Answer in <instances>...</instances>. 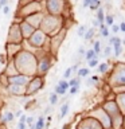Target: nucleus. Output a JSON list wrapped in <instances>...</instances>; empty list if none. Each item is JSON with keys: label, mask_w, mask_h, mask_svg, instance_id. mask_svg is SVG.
Instances as JSON below:
<instances>
[{"label": "nucleus", "mask_w": 125, "mask_h": 129, "mask_svg": "<svg viewBox=\"0 0 125 129\" xmlns=\"http://www.w3.org/2000/svg\"><path fill=\"white\" fill-rule=\"evenodd\" d=\"M91 1H93V0H83V7H88V6H90Z\"/></svg>", "instance_id": "obj_24"}, {"label": "nucleus", "mask_w": 125, "mask_h": 129, "mask_svg": "<svg viewBox=\"0 0 125 129\" xmlns=\"http://www.w3.org/2000/svg\"><path fill=\"white\" fill-rule=\"evenodd\" d=\"M71 71H73V67L67 69V70H66V71H65L63 77H65V78H69V77H70V74H71Z\"/></svg>", "instance_id": "obj_17"}, {"label": "nucleus", "mask_w": 125, "mask_h": 129, "mask_svg": "<svg viewBox=\"0 0 125 129\" xmlns=\"http://www.w3.org/2000/svg\"><path fill=\"white\" fill-rule=\"evenodd\" d=\"M118 30H120V27H118V26H114V24L112 26V31H113V32H118Z\"/></svg>", "instance_id": "obj_25"}, {"label": "nucleus", "mask_w": 125, "mask_h": 129, "mask_svg": "<svg viewBox=\"0 0 125 129\" xmlns=\"http://www.w3.org/2000/svg\"><path fill=\"white\" fill-rule=\"evenodd\" d=\"M6 3H7V0H0V7H4Z\"/></svg>", "instance_id": "obj_30"}, {"label": "nucleus", "mask_w": 125, "mask_h": 129, "mask_svg": "<svg viewBox=\"0 0 125 129\" xmlns=\"http://www.w3.org/2000/svg\"><path fill=\"white\" fill-rule=\"evenodd\" d=\"M94 1H100V0H94Z\"/></svg>", "instance_id": "obj_33"}, {"label": "nucleus", "mask_w": 125, "mask_h": 129, "mask_svg": "<svg viewBox=\"0 0 125 129\" xmlns=\"http://www.w3.org/2000/svg\"><path fill=\"white\" fill-rule=\"evenodd\" d=\"M97 18H98V20L101 22V23H102V22L105 20V16H104V11H102V10H100V11H98V12H97Z\"/></svg>", "instance_id": "obj_11"}, {"label": "nucleus", "mask_w": 125, "mask_h": 129, "mask_svg": "<svg viewBox=\"0 0 125 129\" xmlns=\"http://www.w3.org/2000/svg\"><path fill=\"white\" fill-rule=\"evenodd\" d=\"M59 85H61L65 90H67V89L70 88V83H69V82H66V81H61V82H59Z\"/></svg>", "instance_id": "obj_13"}, {"label": "nucleus", "mask_w": 125, "mask_h": 129, "mask_svg": "<svg viewBox=\"0 0 125 129\" xmlns=\"http://www.w3.org/2000/svg\"><path fill=\"white\" fill-rule=\"evenodd\" d=\"M88 74H89V70H88V69H81V70L78 71V75H79V77H86Z\"/></svg>", "instance_id": "obj_12"}, {"label": "nucleus", "mask_w": 125, "mask_h": 129, "mask_svg": "<svg viewBox=\"0 0 125 129\" xmlns=\"http://www.w3.org/2000/svg\"><path fill=\"white\" fill-rule=\"evenodd\" d=\"M69 83H70V86H77V85H79V81L78 79H71Z\"/></svg>", "instance_id": "obj_21"}, {"label": "nucleus", "mask_w": 125, "mask_h": 129, "mask_svg": "<svg viewBox=\"0 0 125 129\" xmlns=\"http://www.w3.org/2000/svg\"><path fill=\"white\" fill-rule=\"evenodd\" d=\"M89 66H90V67H95V66H97V61H95V59H90Z\"/></svg>", "instance_id": "obj_22"}, {"label": "nucleus", "mask_w": 125, "mask_h": 129, "mask_svg": "<svg viewBox=\"0 0 125 129\" xmlns=\"http://www.w3.org/2000/svg\"><path fill=\"white\" fill-rule=\"evenodd\" d=\"M65 92H66V90H65L61 85L55 86V93H57V94H65Z\"/></svg>", "instance_id": "obj_9"}, {"label": "nucleus", "mask_w": 125, "mask_h": 129, "mask_svg": "<svg viewBox=\"0 0 125 129\" xmlns=\"http://www.w3.org/2000/svg\"><path fill=\"white\" fill-rule=\"evenodd\" d=\"M78 90H79V85H77V86H73V88L70 89V93H71V94H75V93H77Z\"/></svg>", "instance_id": "obj_18"}, {"label": "nucleus", "mask_w": 125, "mask_h": 129, "mask_svg": "<svg viewBox=\"0 0 125 129\" xmlns=\"http://www.w3.org/2000/svg\"><path fill=\"white\" fill-rule=\"evenodd\" d=\"M11 81L14 82V83H19V85H23V83H26L28 79H27V77H14V78H11Z\"/></svg>", "instance_id": "obj_1"}, {"label": "nucleus", "mask_w": 125, "mask_h": 129, "mask_svg": "<svg viewBox=\"0 0 125 129\" xmlns=\"http://www.w3.org/2000/svg\"><path fill=\"white\" fill-rule=\"evenodd\" d=\"M98 70L101 73H105L106 70H108V64L106 63H102V64H100V67H98Z\"/></svg>", "instance_id": "obj_14"}, {"label": "nucleus", "mask_w": 125, "mask_h": 129, "mask_svg": "<svg viewBox=\"0 0 125 129\" xmlns=\"http://www.w3.org/2000/svg\"><path fill=\"white\" fill-rule=\"evenodd\" d=\"M101 34H102V36H108V35H109V31L106 30V28H104V30H102V32H101Z\"/></svg>", "instance_id": "obj_26"}, {"label": "nucleus", "mask_w": 125, "mask_h": 129, "mask_svg": "<svg viewBox=\"0 0 125 129\" xmlns=\"http://www.w3.org/2000/svg\"><path fill=\"white\" fill-rule=\"evenodd\" d=\"M85 35V26H81L78 28V36H83Z\"/></svg>", "instance_id": "obj_16"}, {"label": "nucleus", "mask_w": 125, "mask_h": 129, "mask_svg": "<svg viewBox=\"0 0 125 129\" xmlns=\"http://www.w3.org/2000/svg\"><path fill=\"white\" fill-rule=\"evenodd\" d=\"M118 82H121V83H125V71H121L118 74V78H117Z\"/></svg>", "instance_id": "obj_10"}, {"label": "nucleus", "mask_w": 125, "mask_h": 129, "mask_svg": "<svg viewBox=\"0 0 125 129\" xmlns=\"http://www.w3.org/2000/svg\"><path fill=\"white\" fill-rule=\"evenodd\" d=\"M95 55H97V53H95L94 50H89L88 53H86V59H88V61H90V59H93Z\"/></svg>", "instance_id": "obj_5"}, {"label": "nucleus", "mask_w": 125, "mask_h": 129, "mask_svg": "<svg viewBox=\"0 0 125 129\" xmlns=\"http://www.w3.org/2000/svg\"><path fill=\"white\" fill-rule=\"evenodd\" d=\"M117 42H121L118 38H116V36H113V38H110V41H109V43L110 44H114V43H117Z\"/></svg>", "instance_id": "obj_20"}, {"label": "nucleus", "mask_w": 125, "mask_h": 129, "mask_svg": "<svg viewBox=\"0 0 125 129\" xmlns=\"http://www.w3.org/2000/svg\"><path fill=\"white\" fill-rule=\"evenodd\" d=\"M43 125H44V118H43V117H39L36 125H35V129H42V128H43Z\"/></svg>", "instance_id": "obj_6"}, {"label": "nucleus", "mask_w": 125, "mask_h": 129, "mask_svg": "<svg viewBox=\"0 0 125 129\" xmlns=\"http://www.w3.org/2000/svg\"><path fill=\"white\" fill-rule=\"evenodd\" d=\"M3 14L4 15H8V14H10V7H8V6H4V7H3Z\"/></svg>", "instance_id": "obj_23"}, {"label": "nucleus", "mask_w": 125, "mask_h": 129, "mask_svg": "<svg viewBox=\"0 0 125 129\" xmlns=\"http://www.w3.org/2000/svg\"><path fill=\"white\" fill-rule=\"evenodd\" d=\"M124 43H125V41H124Z\"/></svg>", "instance_id": "obj_34"}, {"label": "nucleus", "mask_w": 125, "mask_h": 129, "mask_svg": "<svg viewBox=\"0 0 125 129\" xmlns=\"http://www.w3.org/2000/svg\"><path fill=\"white\" fill-rule=\"evenodd\" d=\"M27 121V117H26V116H22L20 117V122H26Z\"/></svg>", "instance_id": "obj_32"}, {"label": "nucleus", "mask_w": 125, "mask_h": 129, "mask_svg": "<svg viewBox=\"0 0 125 129\" xmlns=\"http://www.w3.org/2000/svg\"><path fill=\"white\" fill-rule=\"evenodd\" d=\"M120 30H121L122 32H125V23H121V26H120Z\"/></svg>", "instance_id": "obj_31"}, {"label": "nucleus", "mask_w": 125, "mask_h": 129, "mask_svg": "<svg viewBox=\"0 0 125 129\" xmlns=\"http://www.w3.org/2000/svg\"><path fill=\"white\" fill-rule=\"evenodd\" d=\"M14 120V114L11 112H8V113H6L4 114V117H3V122H11Z\"/></svg>", "instance_id": "obj_3"}, {"label": "nucleus", "mask_w": 125, "mask_h": 129, "mask_svg": "<svg viewBox=\"0 0 125 129\" xmlns=\"http://www.w3.org/2000/svg\"><path fill=\"white\" fill-rule=\"evenodd\" d=\"M93 34H94V30L90 28V30H88L86 32H85L83 38H85V39H91V38H93Z\"/></svg>", "instance_id": "obj_7"}, {"label": "nucleus", "mask_w": 125, "mask_h": 129, "mask_svg": "<svg viewBox=\"0 0 125 129\" xmlns=\"http://www.w3.org/2000/svg\"><path fill=\"white\" fill-rule=\"evenodd\" d=\"M100 48H101L100 42H94V51H95V53H100Z\"/></svg>", "instance_id": "obj_19"}, {"label": "nucleus", "mask_w": 125, "mask_h": 129, "mask_svg": "<svg viewBox=\"0 0 125 129\" xmlns=\"http://www.w3.org/2000/svg\"><path fill=\"white\" fill-rule=\"evenodd\" d=\"M105 22H106L108 26H113V18H112V16H106V18H105Z\"/></svg>", "instance_id": "obj_15"}, {"label": "nucleus", "mask_w": 125, "mask_h": 129, "mask_svg": "<svg viewBox=\"0 0 125 129\" xmlns=\"http://www.w3.org/2000/svg\"><path fill=\"white\" fill-rule=\"evenodd\" d=\"M19 129H26V124L24 122H19Z\"/></svg>", "instance_id": "obj_28"}, {"label": "nucleus", "mask_w": 125, "mask_h": 129, "mask_svg": "<svg viewBox=\"0 0 125 129\" xmlns=\"http://www.w3.org/2000/svg\"><path fill=\"white\" fill-rule=\"evenodd\" d=\"M67 112H69V104H65V105L61 108V118L67 114Z\"/></svg>", "instance_id": "obj_4"}, {"label": "nucleus", "mask_w": 125, "mask_h": 129, "mask_svg": "<svg viewBox=\"0 0 125 129\" xmlns=\"http://www.w3.org/2000/svg\"><path fill=\"white\" fill-rule=\"evenodd\" d=\"M109 54H110V47H106V48H105V55L108 57Z\"/></svg>", "instance_id": "obj_29"}, {"label": "nucleus", "mask_w": 125, "mask_h": 129, "mask_svg": "<svg viewBox=\"0 0 125 129\" xmlns=\"http://www.w3.org/2000/svg\"><path fill=\"white\" fill-rule=\"evenodd\" d=\"M113 46H114V55L118 57V55L121 54V42H117V43H114Z\"/></svg>", "instance_id": "obj_2"}, {"label": "nucleus", "mask_w": 125, "mask_h": 129, "mask_svg": "<svg viewBox=\"0 0 125 129\" xmlns=\"http://www.w3.org/2000/svg\"><path fill=\"white\" fill-rule=\"evenodd\" d=\"M50 102H51V105H55L58 102V94L57 93H53V94L50 95Z\"/></svg>", "instance_id": "obj_8"}, {"label": "nucleus", "mask_w": 125, "mask_h": 129, "mask_svg": "<svg viewBox=\"0 0 125 129\" xmlns=\"http://www.w3.org/2000/svg\"><path fill=\"white\" fill-rule=\"evenodd\" d=\"M26 122H27V124H30V125H31V124L34 122V118H32V117H27V121H26Z\"/></svg>", "instance_id": "obj_27"}]
</instances>
